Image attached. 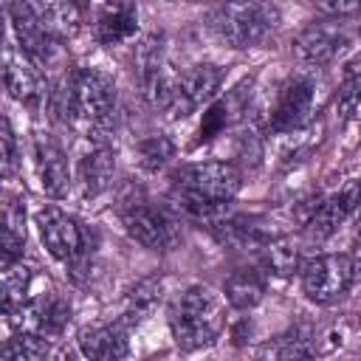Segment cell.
Wrapping results in <instances>:
<instances>
[{"label": "cell", "instance_id": "3957f363", "mask_svg": "<svg viewBox=\"0 0 361 361\" xmlns=\"http://www.w3.org/2000/svg\"><path fill=\"white\" fill-rule=\"evenodd\" d=\"M113 102H116V85L107 73L82 68L71 76L65 90V113L68 121L87 138L90 135L96 138L99 133L107 130L113 116Z\"/></svg>", "mask_w": 361, "mask_h": 361}, {"label": "cell", "instance_id": "cb8c5ba5", "mask_svg": "<svg viewBox=\"0 0 361 361\" xmlns=\"http://www.w3.org/2000/svg\"><path fill=\"white\" fill-rule=\"evenodd\" d=\"M158 282L155 279H147V282H141L135 290H133V296H130V302H133V310H152V305L158 302Z\"/></svg>", "mask_w": 361, "mask_h": 361}, {"label": "cell", "instance_id": "44dd1931", "mask_svg": "<svg viewBox=\"0 0 361 361\" xmlns=\"http://www.w3.org/2000/svg\"><path fill=\"white\" fill-rule=\"evenodd\" d=\"M265 265L276 276H290L299 268V248L288 237H279L265 245Z\"/></svg>", "mask_w": 361, "mask_h": 361}, {"label": "cell", "instance_id": "9a60e30c", "mask_svg": "<svg viewBox=\"0 0 361 361\" xmlns=\"http://www.w3.org/2000/svg\"><path fill=\"white\" fill-rule=\"evenodd\" d=\"M113 169H116V155L104 144H99L87 155H82V161H79V186H82V195L85 197L102 195L110 186V180H113Z\"/></svg>", "mask_w": 361, "mask_h": 361}, {"label": "cell", "instance_id": "d6986e66", "mask_svg": "<svg viewBox=\"0 0 361 361\" xmlns=\"http://www.w3.org/2000/svg\"><path fill=\"white\" fill-rule=\"evenodd\" d=\"M310 355H313L310 341L299 333L276 336L274 341L262 344V350H259V361H310Z\"/></svg>", "mask_w": 361, "mask_h": 361}, {"label": "cell", "instance_id": "ffe728a7", "mask_svg": "<svg viewBox=\"0 0 361 361\" xmlns=\"http://www.w3.org/2000/svg\"><path fill=\"white\" fill-rule=\"evenodd\" d=\"M48 358V341L37 333H17L3 347V361H45Z\"/></svg>", "mask_w": 361, "mask_h": 361}, {"label": "cell", "instance_id": "6da1fadb", "mask_svg": "<svg viewBox=\"0 0 361 361\" xmlns=\"http://www.w3.org/2000/svg\"><path fill=\"white\" fill-rule=\"evenodd\" d=\"M178 206L192 217L212 220L220 206L237 197L243 175L231 161H200L178 175Z\"/></svg>", "mask_w": 361, "mask_h": 361}, {"label": "cell", "instance_id": "9c48e42d", "mask_svg": "<svg viewBox=\"0 0 361 361\" xmlns=\"http://www.w3.org/2000/svg\"><path fill=\"white\" fill-rule=\"evenodd\" d=\"M361 197V183H347L341 192L330 195L324 203H319L313 209V214L307 217V234L316 237V240H324L330 237L353 212H355V203Z\"/></svg>", "mask_w": 361, "mask_h": 361}, {"label": "cell", "instance_id": "4316f807", "mask_svg": "<svg viewBox=\"0 0 361 361\" xmlns=\"http://www.w3.org/2000/svg\"><path fill=\"white\" fill-rule=\"evenodd\" d=\"M353 214H355V220H358V231H361V197H358V203H355V212H353Z\"/></svg>", "mask_w": 361, "mask_h": 361}, {"label": "cell", "instance_id": "603a6c76", "mask_svg": "<svg viewBox=\"0 0 361 361\" xmlns=\"http://www.w3.org/2000/svg\"><path fill=\"white\" fill-rule=\"evenodd\" d=\"M338 113L344 118H355L361 121V76L350 79L344 87H341V96H338Z\"/></svg>", "mask_w": 361, "mask_h": 361}, {"label": "cell", "instance_id": "7c38bea8", "mask_svg": "<svg viewBox=\"0 0 361 361\" xmlns=\"http://www.w3.org/2000/svg\"><path fill=\"white\" fill-rule=\"evenodd\" d=\"M28 6L34 11L37 25L56 42L73 37L85 23L82 6L76 3H28Z\"/></svg>", "mask_w": 361, "mask_h": 361}, {"label": "cell", "instance_id": "d4e9b609", "mask_svg": "<svg viewBox=\"0 0 361 361\" xmlns=\"http://www.w3.org/2000/svg\"><path fill=\"white\" fill-rule=\"evenodd\" d=\"M14 166V133H11V124L8 118L3 121V169L11 172Z\"/></svg>", "mask_w": 361, "mask_h": 361}, {"label": "cell", "instance_id": "5bb4252c", "mask_svg": "<svg viewBox=\"0 0 361 361\" xmlns=\"http://www.w3.org/2000/svg\"><path fill=\"white\" fill-rule=\"evenodd\" d=\"M344 48V37L327 25H307L296 39H293V51L299 59L305 62H313V65H322V62H330L338 51Z\"/></svg>", "mask_w": 361, "mask_h": 361}, {"label": "cell", "instance_id": "83f0119b", "mask_svg": "<svg viewBox=\"0 0 361 361\" xmlns=\"http://www.w3.org/2000/svg\"><path fill=\"white\" fill-rule=\"evenodd\" d=\"M358 34H361V31H358Z\"/></svg>", "mask_w": 361, "mask_h": 361}, {"label": "cell", "instance_id": "4fadbf2b", "mask_svg": "<svg viewBox=\"0 0 361 361\" xmlns=\"http://www.w3.org/2000/svg\"><path fill=\"white\" fill-rule=\"evenodd\" d=\"M79 353L85 361H124L127 336L121 327H87L79 333Z\"/></svg>", "mask_w": 361, "mask_h": 361}, {"label": "cell", "instance_id": "484cf974", "mask_svg": "<svg viewBox=\"0 0 361 361\" xmlns=\"http://www.w3.org/2000/svg\"><path fill=\"white\" fill-rule=\"evenodd\" d=\"M319 8L327 14H355V11H361V0L358 3H322Z\"/></svg>", "mask_w": 361, "mask_h": 361}, {"label": "cell", "instance_id": "7402d4cb", "mask_svg": "<svg viewBox=\"0 0 361 361\" xmlns=\"http://www.w3.org/2000/svg\"><path fill=\"white\" fill-rule=\"evenodd\" d=\"M135 152H138V164H141L144 169L155 172V169H161V166L175 155V144H172L166 135H147V138L138 141Z\"/></svg>", "mask_w": 361, "mask_h": 361}, {"label": "cell", "instance_id": "277c9868", "mask_svg": "<svg viewBox=\"0 0 361 361\" xmlns=\"http://www.w3.org/2000/svg\"><path fill=\"white\" fill-rule=\"evenodd\" d=\"M279 23V8L271 3H231L212 14L214 34L231 48H248L262 42Z\"/></svg>", "mask_w": 361, "mask_h": 361}, {"label": "cell", "instance_id": "ac0fdd59", "mask_svg": "<svg viewBox=\"0 0 361 361\" xmlns=\"http://www.w3.org/2000/svg\"><path fill=\"white\" fill-rule=\"evenodd\" d=\"M223 293H226V302H228L231 307H237V310H251V307H257V305L262 302V296H265V282H262V276H259L257 271L243 268V271H234V274L226 279Z\"/></svg>", "mask_w": 361, "mask_h": 361}, {"label": "cell", "instance_id": "52a82bcc", "mask_svg": "<svg viewBox=\"0 0 361 361\" xmlns=\"http://www.w3.org/2000/svg\"><path fill=\"white\" fill-rule=\"evenodd\" d=\"M37 228H39V237H42V245L48 248V254L62 262H73L85 248L79 223L56 206H42L37 212Z\"/></svg>", "mask_w": 361, "mask_h": 361}, {"label": "cell", "instance_id": "7a4b0ae2", "mask_svg": "<svg viewBox=\"0 0 361 361\" xmlns=\"http://www.w3.org/2000/svg\"><path fill=\"white\" fill-rule=\"evenodd\" d=\"M226 324V302L209 285L186 288L169 316L172 338L180 350H200L209 347Z\"/></svg>", "mask_w": 361, "mask_h": 361}, {"label": "cell", "instance_id": "8fae6325", "mask_svg": "<svg viewBox=\"0 0 361 361\" xmlns=\"http://www.w3.org/2000/svg\"><path fill=\"white\" fill-rule=\"evenodd\" d=\"M310 110H313V82L296 79L279 96V104H276L274 118H271V127L274 130H296L310 118Z\"/></svg>", "mask_w": 361, "mask_h": 361}, {"label": "cell", "instance_id": "30bf717a", "mask_svg": "<svg viewBox=\"0 0 361 361\" xmlns=\"http://www.w3.org/2000/svg\"><path fill=\"white\" fill-rule=\"evenodd\" d=\"M34 161H37V175H39L42 192L48 197H65L71 189V169H68V161H65V152L59 149V144H54L51 138H37Z\"/></svg>", "mask_w": 361, "mask_h": 361}, {"label": "cell", "instance_id": "e0dca14e", "mask_svg": "<svg viewBox=\"0 0 361 361\" xmlns=\"http://www.w3.org/2000/svg\"><path fill=\"white\" fill-rule=\"evenodd\" d=\"M178 79H180V93L189 99V104L200 107V104H206V102H212L217 96L226 73L217 65H192Z\"/></svg>", "mask_w": 361, "mask_h": 361}, {"label": "cell", "instance_id": "2e32d148", "mask_svg": "<svg viewBox=\"0 0 361 361\" xmlns=\"http://www.w3.org/2000/svg\"><path fill=\"white\" fill-rule=\"evenodd\" d=\"M135 23H138V11L135 6L130 3H116V6H104L93 23V31H96V39L104 42V45H116V42H124L133 37L135 31Z\"/></svg>", "mask_w": 361, "mask_h": 361}, {"label": "cell", "instance_id": "8992f818", "mask_svg": "<svg viewBox=\"0 0 361 361\" xmlns=\"http://www.w3.org/2000/svg\"><path fill=\"white\" fill-rule=\"evenodd\" d=\"M121 223L127 234L149 251H169L178 243V223L161 209L133 203L130 209L121 212Z\"/></svg>", "mask_w": 361, "mask_h": 361}, {"label": "cell", "instance_id": "ba28073f", "mask_svg": "<svg viewBox=\"0 0 361 361\" xmlns=\"http://www.w3.org/2000/svg\"><path fill=\"white\" fill-rule=\"evenodd\" d=\"M3 82H6V90L23 104H34L42 96L39 68L14 42H6V48H3Z\"/></svg>", "mask_w": 361, "mask_h": 361}, {"label": "cell", "instance_id": "5b68a950", "mask_svg": "<svg viewBox=\"0 0 361 361\" xmlns=\"http://www.w3.org/2000/svg\"><path fill=\"white\" fill-rule=\"evenodd\" d=\"M353 279V257L347 254H322L302 265V290L319 305H330L344 296Z\"/></svg>", "mask_w": 361, "mask_h": 361}]
</instances>
